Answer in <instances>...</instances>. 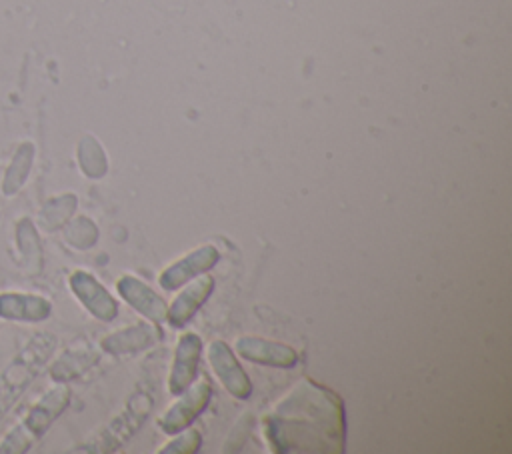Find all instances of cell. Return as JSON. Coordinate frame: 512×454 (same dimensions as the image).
<instances>
[{
    "label": "cell",
    "instance_id": "cell-1",
    "mask_svg": "<svg viewBox=\"0 0 512 454\" xmlns=\"http://www.w3.org/2000/svg\"><path fill=\"white\" fill-rule=\"evenodd\" d=\"M344 408L340 398L302 378L264 420L274 452H342Z\"/></svg>",
    "mask_w": 512,
    "mask_h": 454
},
{
    "label": "cell",
    "instance_id": "cell-2",
    "mask_svg": "<svg viewBox=\"0 0 512 454\" xmlns=\"http://www.w3.org/2000/svg\"><path fill=\"white\" fill-rule=\"evenodd\" d=\"M54 344H56V340L50 334L34 336L26 344V348L0 374V418L6 414V410L18 400V396L24 392V388L40 372V368L46 362V358L50 356Z\"/></svg>",
    "mask_w": 512,
    "mask_h": 454
},
{
    "label": "cell",
    "instance_id": "cell-3",
    "mask_svg": "<svg viewBox=\"0 0 512 454\" xmlns=\"http://www.w3.org/2000/svg\"><path fill=\"white\" fill-rule=\"evenodd\" d=\"M68 388L58 386L54 390H50L36 406H32V410L28 412V416L22 420V424H18L0 444V452H24L54 420L56 416L66 408L68 404Z\"/></svg>",
    "mask_w": 512,
    "mask_h": 454
},
{
    "label": "cell",
    "instance_id": "cell-4",
    "mask_svg": "<svg viewBox=\"0 0 512 454\" xmlns=\"http://www.w3.org/2000/svg\"><path fill=\"white\" fill-rule=\"evenodd\" d=\"M210 402V384L206 380H198L192 388L180 392V398L164 412L158 420L160 428L168 434H176L184 430Z\"/></svg>",
    "mask_w": 512,
    "mask_h": 454
},
{
    "label": "cell",
    "instance_id": "cell-5",
    "mask_svg": "<svg viewBox=\"0 0 512 454\" xmlns=\"http://www.w3.org/2000/svg\"><path fill=\"white\" fill-rule=\"evenodd\" d=\"M208 358H210L212 370L216 372V376L220 378V382L232 396L242 398V400L250 396L252 384H250L248 376L244 374V370L240 368V364L236 362V358L226 342H222V340L210 342Z\"/></svg>",
    "mask_w": 512,
    "mask_h": 454
},
{
    "label": "cell",
    "instance_id": "cell-6",
    "mask_svg": "<svg viewBox=\"0 0 512 454\" xmlns=\"http://www.w3.org/2000/svg\"><path fill=\"white\" fill-rule=\"evenodd\" d=\"M220 254L214 246L210 244H204V246H198L196 250H192L190 254H186L184 258H180L178 262L170 264L158 278L160 286L166 288V290H174L178 286H182L184 282H188L190 278L202 274L204 270L212 268L216 262H218Z\"/></svg>",
    "mask_w": 512,
    "mask_h": 454
},
{
    "label": "cell",
    "instance_id": "cell-7",
    "mask_svg": "<svg viewBox=\"0 0 512 454\" xmlns=\"http://www.w3.org/2000/svg\"><path fill=\"white\" fill-rule=\"evenodd\" d=\"M200 352H202V342L196 334L186 332L180 336L176 350H174L172 370H170V378H168L170 394H180L182 390H186L192 384Z\"/></svg>",
    "mask_w": 512,
    "mask_h": 454
},
{
    "label": "cell",
    "instance_id": "cell-8",
    "mask_svg": "<svg viewBox=\"0 0 512 454\" xmlns=\"http://www.w3.org/2000/svg\"><path fill=\"white\" fill-rule=\"evenodd\" d=\"M70 288L78 300L100 320H112L118 312L116 302L106 288L88 272H74L70 276Z\"/></svg>",
    "mask_w": 512,
    "mask_h": 454
},
{
    "label": "cell",
    "instance_id": "cell-9",
    "mask_svg": "<svg viewBox=\"0 0 512 454\" xmlns=\"http://www.w3.org/2000/svg\"><path fill=\"white\" fill-rule=\"evenodd\" d=\"M236 350L246 360L266 364V366L290 368L298 360L296 352L290 346L280 344V342H272V340H264V338H252V336L238 338L236 340Z\"/></svg>",
    "mask_w": 512,
    "mask_h": 454
},
{
    "label": "cell",
    "instance_id": "cell-10",
    "mask_svg": "<svg viewBox=\"0 0 512 454\" xmlns=\"http://www.w3.org/2000/svg\"><path fill=\"white\" fill-rule=\"evenodd\" d=\"M120 296L134 306L140 314H144L146 318H150L152 322H162L166 320V304L162 302V298L144 282H140L134 276H122L116 284Z\"/></svg>",
    "mask_w": 512,
    "mask_h": 454
},
{
    "label": "cell",
    "instance_id": "cell-11",
    "mask_svg": "<svg viewBox=\"0 0 512 454\" xmlns=\"http://www.w3.org/2000/svg\"><path fill=\"white\" fill-rule=\"evenodd\" d=\"M214 288V280L210 276H202L194 280L190 286H186L172 302L170 310L166 312V318L172 326H184L194 312L202 306V302L210 296Z\"/></svg>",
    "mask_w": 512,
    "mask_h": 454
},
{
    "label": "cell",
    "instance_id": "cell-12",
    "mask_svg": "<svg viewBox=\"0 0 512 454\" xmlns=\"http://www.w3.org/2000/svg\"><path fill=\"white\" fill-rule=\"evenodd\" d=\"M52 306L42 296H30V294H0V318L8 320H44L48 318Z\"/></svg>",
    "mask_w": 512,
    "mask_h": 454
},
{
    "label": "cell",
    "instance_id": "cell-13",
    "mask_svg": "<svg viewBox=\"0 0 512 454\" xmlns=\"http://www.w3.org/2000/svg\"><path fill=\"white\" fill-rule=\"evenodd\" d=\"M160 336H162V332L156 326L134 324L130 328H122V330H116L114 334L106 336L102 340V348L112 354L136 352V350H142V348L154 344Z\"/></svg>",
    "mask_w": 512,
    "mask_h": 454
},
{
    "label": "cell",
    "instance_id": "cell-14",
    "mask_svg": "<svg viewBox=\"0 0 512 454\" xmlns=\"http://www.w3.org/2000/svg\"><path fill=\"white\" fill-rule=\"evenodd\" d=\"M150 406H152V402H150L148 396L132 398L128 410L110 424V434H106V438H104V442L108 444L106 448H114L126 436H130L140 426V422L146 418Z\"/></svg>",
    "mask_w": 512,
    "mask_h": 454
},
{
    "label": "cell",
    "instance_id": "cell-15",
    "mask_svg": "<svg viewBox=\"0 0 512 454\" xmlns=\"http://www.w3.org/2000/svg\"><path fill=\"white\" fill-rule=\"evenodd\" d=\"M32 154H34V150H32L30 144H24V146L18 148L12 164L6 170L4 182H2V192L6 196L16 194L20 190V186L26 182L28 170H30V164H32Z\"/></svg>",
    "mask_w": 512,
    "mask_h": 454
},
{
    "label": "cell",
    "instance_id": "cell-16",
    "mask_svg": "<svg viewBox=\"0 0 512 454\" xmlns=\"http://www.w3.org/2000/svg\"><path fill=\"white\" fill-rule=\"evenodd\" d=\"M98 356L92 350H76V352H66L54 366H52V376L56 380H70L78 374H82Z\"/></svg>",
    "mask_w": 512,
    "mask_h": 454
},
{
    "label": "cell",
    "instance_id": "cell-17",
    "mask_svg": "<svg viewBox=\"0 0 512 454\" xmlns=\"http://www.w3.org/2000/svg\"><path fill=\"white\" fill-rule=\"evenodd\" d=\"M18 244L24 254V264H26L28 272L30 274L38 272L40 270V242H38L32 222L26 218L18 224Z\"/></svg>",
    "mask_w": 512,
    "mask_h": 454
},
{
    "label": "cell",
    "instance_id": "cell-18",
    "mask_svg": "<svg viewBox=\"0 0 512 454\" xmlns=\"http://www.w3.org/2000/svg\"><path fill=\"white\" fill-rule=\"evenodd\" d=\"M74 206H76V198L66 194V196H58L54 200H50L42 212H40V222L48 228V230H54L58 226H62L68 216L74 212Z\"/></svg>",
    "mask_w": 512,
    "mask_h": 454
},
{
    "label": "cell",
    "instance_id": "cell-19",
    "mask_svg": "<svg viewBox=\"0 0 512 454\" xmlns=\"http://www.w3.org/2000/svg\"><path fill=\"white\" fill-rule=\"evenodd\" d=\"M80 164L84 168V172L92 178H98L104 174L106 170V162H104V156L98 148V144H94L90 138H86L80 146Z\"/></svg>",
    "mask_w": 512,
    "mask_h": 454
},
{
    "label": "cell",
    "instance_id": "cell-20",
    "mask_svg": "<svg viewBox=\"0 0 512 454\" xmlns=\"http://www.w3.org/2000/svg\"><path fill=\"white\" fill-rule=\"evenodd\" d=\"M96 228L92 226V222H88L86 218H78L76 222H72L66 228V238L68 242H72L78 248H86L96 240Z\"/></svg>",
    "mask_w": 512,
    "mask_h": 454
},
{
    "label": "cell",
    "instance_id": "cell-21",
    "mask_svg": "<svg viewBox=\"0 0 512 454\" xmlns=\"http://www.w3.org/2000/svg\"><path fill=\"white\" fill-rule=\"evenodd\" d=\"M200 448V434L196 430H188L184 434H180L176 440H172L168 446H164L160 452H196Z\"/></svg>",
    "mask_w": 512,
    "mask_h": 454
},
{
    "label": "cell",
    "instance_id": "cell-22",
    "mask_svg": "<svg viewBox=\"0 0 512 454\" xmlns=\"http://www.w3.org/2000/svg\"><path fill=\"white\" fill-rule=\"evenodd\" d=\"M250 426H252V414H244V418L238 420V424L234 426L232 434L228 436V442H226L224 450H226V452H232V450L240 448V446L244 444L246 436L250 434Z\"/></svg>",
    "mask_w": 512,
    "mask_h": 454
}]
</instances>
